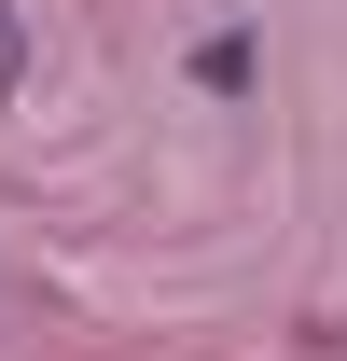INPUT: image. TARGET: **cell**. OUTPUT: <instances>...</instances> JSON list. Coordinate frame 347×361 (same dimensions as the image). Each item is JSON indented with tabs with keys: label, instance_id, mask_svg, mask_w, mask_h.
Wrapping results in <instances>:
<instances>
[{
	"label": "cell",
	"instance_id": "6da1fadb",
	"mask_svg": "<svg viewBox=\"0 0 347 361\" xmlns=\"http://www.w3.org/2000/svg\"><path fill=\"white\" fill-rule=\"evenodd\" d=\"M0 84H14V28H0Z\"/></svg>",
	"mask_w": 347,
	"mask_h": 361
}]
</instances>
